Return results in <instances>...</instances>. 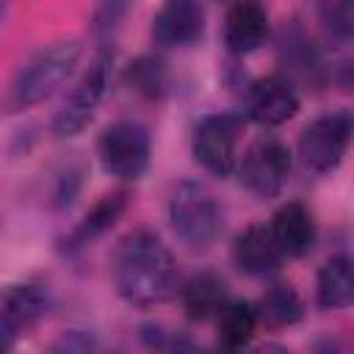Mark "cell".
<instances>
[{
  "instance_id": "1",
  "label": "cell",
  "mask_w": 354,
  "mask_h": 354,
  "mask_svg": "<svg viewBox=\"0 0 354 354\" xmlns=\"http://www.w3.org/2000/svg\"><path fill=\"white\" fill-rule=\"evenodd\" d=\"M116 290L136 307H152L180 290V271L166 243L149 232H130L116 252Z\"/></svg>"
},
{
  "instance_id": "2",
  "label": "cell",
  "mask_w": 354,
  "mask_h": 354,
  "mask_svg": "<svg viewBox=\"0 0 354 354\" xmlns=\"http://www.w3.org/2000/svg\"><path fill=\"white\" fill-rule=\"evenodd\" d=\"M77 61H80V44L75 39H61L36 50L14 75L6 91V108L22 111L44 102L69 80Z\"/></svg>"
},
{
  "instance_id": "3",
  "label": "cell",
  "mask_w": 354,
  "mask_h": 354,
  "mask_svg": "<svg viewBox=\"0 0 354 354\" xmlns=\"http://www.w3.org/2000/svg\"><path fill=\"white\" fill-rule=\"evenodd\" d=\"M169 221L174 235L194 252L210 249L224 232V210L205 183L183 180L169 196Z\"/></svg>"
},
{
  "instance_id": "4",
  "label": "cell",
  "mask_w": 354,
  "mask_h": 354,
  "mask_svg": "<svg viewBox=\"0 0 354 354\" xmlns=\"http://www.w3.org/2000/svg\"><path fill=\"white\" fill-rule=\"evenodd\" d=\"M97 158L105 174L136 183L149 166V133L138 122H113L97 141Z\"/></svg>"
},
{
  "instance_id": "5",
  "label": "cell",
  "mask_w": 354,
  "mask_h": 354,
  "mask_svg": "<svg viewBox=\"0 0 354 354\" xmlns=\"http://www.w3.org/2000/svg\"><path fill=\"white\" fill-rule=\"evenodd\" d=\"M243 119L238 113H210L194 130V158L216 177H230L238 169V141Z\"/></svg>"
},
{
  "instance_id": "6",
  "label": "cell",
  "mask_w": 354,
  "mask_h": 354,
  "mask_svg": "<svg viewBox=\"0 0 354 354\" xmlns=\"http://www.w3.org/2000/svg\"><path fill=\"white\" fill-rule=\"evenodd\" d=\"M351 127L354 124L346 111H335V113H324V116L313 119L299 136L301 163L315 174H326V171L337 169L348 149Z\"/></svg>"
},
{
  "instance_id": "7",
  "label": "cell",
  "mask_w": 354,
  "mask_h": 354,
  "mask_svg": "<svg viewBox=\"0 0 354 354\" xmlns=\"http://www.w3.org/2000/svg\"><path fill=\"white\" fill-rule=\"evenodd\" d=\"M288 174H290V152L274 136H266V138L254 141L246 149L243 160L238 163L241 185L249 194L260 196V199L277 196L285 188Z\"/></svg>"
},
{
  "instance_id": "8",
  "label": "cell",
  "mask_w": 354,
  "mask_h": 354,
  "mask_svg": "<svg viewBox=\"0 0 354 354\" xmlns=\"http://www.w3.org/2000/svg\"><path fill=\"white\" fill-rule=\"evenodd\" d=\"M108 55H100L83 75L80 80L75 83V88L66 94L64 105L58 108L55 119H53V133L58 138H72L77 136L91 119H94V111L108 88Z\"/></svg>"
},
{
  "instance_id": "9",
  "label": "cell",
  "mask_w": 354,
  "mask_h": 354,
  "mask_svg": "<svg viewBox=\"0 0 354 354\" xmlns=\"http://www.w3.org/2000/svg\"><path fill=\"white\" fill-rule=\"evenodd\" d=\"M296 111H299V94H296L293 83L282 75L257 77L246 88V113L266 127L290 122L296 116Z\"/></svg>"
},
{
  "instance_id": "10",
  "label": "cell",
  "mask_w": 354,
  "mask_h": 354,
  "mask_svg": "<svg viewBox=\"0 0 354 354\" xmlns=\"http://www.w3.org/2000/svg\"><path fill=\"white\" fill-rule=\"evenodd\" d=\"M205 33V6L194 0H171L152 17V39L160 47H191Z\"/></svg>"
},
{
  "instance_id": "11",
  "label": "cell",
  "mask_w": 354,
  "mask_h": 354,
  "mask_svg": "<svg viewBox=\"0 0 354 354\" xmlns=\"http://www.w3.org/2000/svg\"><path fill=\"white\" fill-rule=\"evenodd\" d=\"M266 227H268L277 249L282 252V257H304L315 246V238H318L315 218H313L310 207L301 202L279 205Z\"/></svg>"
},
{
  "instance_id": "12",
  "label": "cell",
  "mask_w": 354,
  "mask_h": 354,
  "mask_svg": "<svg viewBox=\"0 0 354 354\" xmlns=\"http://www.w3.org/2000/svg\"><path fill=\"white\" fill-rule=\"evenodd\" d=\"M268 30V14L260 3H232L224 14V47L232 55H246L263 47Z\"/></svg>"
},
{
  "instance_id": "13",
  "label": "cell",
  "mask_w": 354,
  "mask_h": 354,
  "mask_svg": "<svg viewBox=\"0 0 354 354\" xmlns=\"http://www.w3.org/2000/svg\"><path fill=\"white\" fill-rule=\"evenodd\" d=\"M232 260H235V266L243 274H249V277H266V274H271V271L279 268L282 252L277 249V243H274V238H271V232H268L266 224H252V227H246L235 238V243H232Z\"/></svg>"
},
{
  "instance_id": "14",
  "label": "cell",
  "mask_w": 354,
  "mask_h": 354,
  "mask_svg": "<svg viewBox=\"0 0 354 354\" xmlns=\"http://www.w3.org/2000/svg\"><path fill=\"white\" fill-rule=\"evenodd\" d=\"M315 299L324 310H343L354 299V274H351V260L346 254L329 257L321 271H318V285H315Z\"/></svg>"
},
{
  "instance_id": "15",
  "label": "cell",
  "mask_w": 354,
  "mask_h": 354,
  "mask_svg": "<svg viewBox=\"0 0 354 354\" xmlns=\"http://www.w3.org/2000/svg\"><path fill=\"white\" fill-rule=\"evenodd\" d=\"M183 304L194 321H205L210 315H218V310L230 301L227 285L213 274H196L185 285H180Z\"/></svg>"
},
{
  "instance_id": "16",
  "label": "cell",
  "mask_w": 354,
  "mask_h": 354,
  "mask_svg": "<svg viewBox=\"0 0 354 354\" xmlns=\"http://www.w3.org/2000/svg\"><path fill=\"white\" fill-rule=\"evenodd\" d=\"M47 310V293L39 285H14L3 293L0 301V318L8 321L17 332L30 326L39 315Z\"/></svg>"
},
{
  "instance_id": "17",
  "label": "cell",
  "mask_w": 354,
  "mask_h": 354,
  "mask_svg": "<svg viewBox=\"0 0 354 354\" xmlns=\"http://www.w3.org/2000/svg\"><path fill=\"white\" fill-rule=\"evenodd\" d=\"M216 321H218V340L224 351H241L257 329V313H254V304L249 301H227L218 310Z\"/></svg>"
},
{
  "instance_id": "18",
  "label": "cell",
  "mask_w": 354,
  "mask_h": 354,
  "mask_svg": "<svg viewBox=\"0 0 354 354\" xmlns=\"http://www.w3.org/2000/svg\"><path fill=\"white\" fill-rule=\"evenodd\" d=\"M254 313H257V324H266L271 329L290 326L301 318V299L290 285H274L254 304Z\"/></svg>"
},
{
  "instance_id": "19",
  "label": "cell",
  "mask_w": 354,
  "mask_h": 354,
  "mask_svg": "<svg viewBox=\"0 0 354 354\" xmlns=\"http://www.w3.org/2000/svg\"><path fill=\"white\" fill-rule=\"evenodd\" d=\"M124 205H127V194H124V191H116V194L102 196V199L94 205V210L80 221V227L72 232V243H75V246L88 243L91 238H97L100 232H105L108 227H113V221L122 216Z\"/></svg>"
},
{
  "instance_id": "20",
  "label": "cell",
  "mask_w": 354,
  "mask_h": 354,
  "mask_svg": "<svg viewBox=\"0 0 354 354\" xmlns=\"http://www.w3.org/2000/svg\"><path fill=\"white\" fill-rule=\"evenodd\" d=\"M127 80L147 100H160L166 94V88H169V72H166V66L158 58H149V55H141V58H136L127 66Z\"/></svg>"
},
{
  "instance_id": "21",
  "label": "cell",
  "mask_w": 354,
  "mask_h": 354,
  "mask_svg": "<svg viewBox=\"0 0 354 354\" xmlns=\"http://www.w3.org/2000/svg\"><path fill=\"white\" fill-rule=\"evenodd\" d=\"M321 22L329 39L337 41H348L351 30H354V6L348 0L340 3H324L321 6Z\"/></svg>"
},
{
  "instance_id": "22",
  "label": "cell",
  "mask_w": 354,
  "mask_h": 354,
  "mask_svg": "<svg viewBox=\"0 0 354 354\" xmlns=\"http://www.w3.org/2000/svg\"><path fill=\"white\" fill-rule=\"evenodd\" d=\"M141 337L158 354H196L194 343L185 335H177V332L163 329V326H144Z\"/></svg>"
},
{
  "instance_id": "23",
  "label": "cell",
  "mask_w": 354,
  "mask_h": 354,
  "mask_svg": "<svg viewBox=\"0 0 354 354\" xmlns=\"http://www.w3.org/2000/svg\"><path fill=\"white\" fill-rule=\"evenodd\" d=\"M47 354H94V337L80 329H69L50 343Z\"/></svg>"
},
{
  "instance_id": "24",
  "label": "cell",
  "mask_w": 354,
  "mask_h": 354,
  "mask_svg": "<svg viewBox=\"0 0 354 354\" xmlns=\"http://www.w3.org/2000/svg\"><path fill=\"white\" fill-rule=\"evenodd\" d=\"M124 11H127L124 3H102V6H97L94 8V30L97 33H113Z\"/></svg>"
},
{
  "instance_id": "25",
  "label": "cell",
  "mask_w": 354,
  "mask_h": 354,
  "mask_svg": "<svg viewBox=\"0 0 354 354\" xmlns=\"http://www.w3.org/2000/svg\"><path fill=\"white\" fill-rule=\"evenodd\" d=\"M17 335H19V332H17L8 321H3V318H0V354H8V351H11V346H14Z\"/></svg>"
},
{
  "instance_id": "26",
  "label": "cell",
  "mask_w": 354,
  "mask_h": 354,
  "mask_svg": "<svg viewBox=\"0 0 354 354\" xmlns=\"http://www.w3.org/2000/svg\"><path fill=\"white\" fill-rule=\"evenodd\" d=\"M318 354H343V346H340V340L326 337V340L318 343Z\"/></svg>"
},
{
  "instance_id": "27",
  "label": "cell",
  "mask_w": 354,
  "mask_h": 354,
  "mask_svg": "<svg viewBox=\"0 0 354 354\" xmlns=\"http://www.w3.org/2000/svg\"><path fill=\"white\" fill-rule=\"evenodd\" d=\"M252 354H290L285 346H279V343H266V346H260V348H254Z\"/></svg>"
},
{
  "instance_id": "28",
  "label": "cell",
  "mask_w": 354,
  "mask_h": 354,
  "mask_svg": "<svg viewBox=\"0 0 354 354\" xmlns=\"http://www.w3.org/2000/svg\"><path fill=\"white\" fill-rule=\"evenodd\" d=\"M3 14H6V6L0 3V22H3Z\"/></svg>"
}]
</instances>
